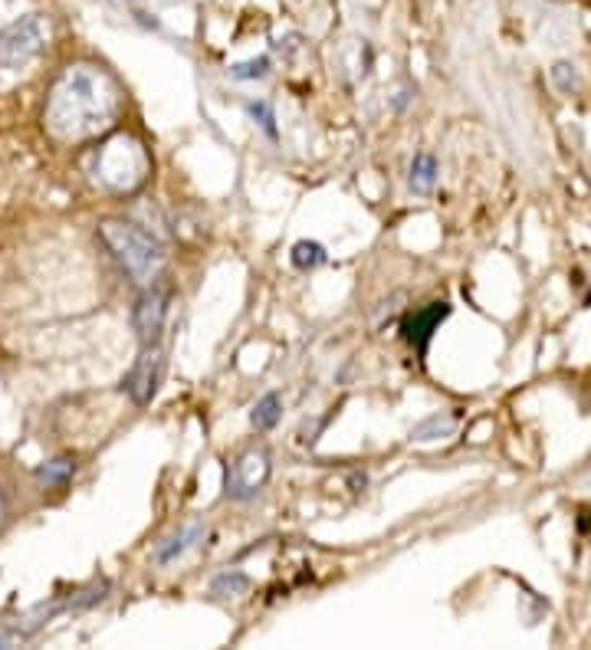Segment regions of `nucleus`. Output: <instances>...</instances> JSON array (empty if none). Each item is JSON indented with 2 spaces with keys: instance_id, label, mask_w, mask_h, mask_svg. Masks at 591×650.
I'll use <instances>...</instances> for the list:
<instances>
[{
  "instance_id": "nucleus-1",
  "label": "nucleus",
  "mask_w": 591,
  "mask_h": 650,
  "mask_svg": "<svg viewBox=\"0 0 591 650\" xmlns=\"http://www.w3.org/2000/svg\"><path fill=\"white\" fill-rule=\"evenodd\" d=\"M122 106V86L106 66L73 63L63 69L46 96L43 122L60 142H83L109 132L122 115Z\"/></svg>"
},
{
  "instance_id": "nucleus-2",
  "label": "nucleus",
  "mask_w": 591,
  "mask_h": 650,
  "mask_svg": "<svg viewBox=\"0 0 591 650\" xmlns=\"http://www.w3.org/2000/svg\"><path fill=\"white\" fill-rule=\"evenodd\" d=\"M99 237L109 247L115 263H119L135 283L148 286L152 280H158L168 250H165V243L152 234V230H145L142 224H135V220L109 217V220H102V224H99Z\"/></svg>"
},
{
  "instance_id": "nucleus-3",
  "label": "nucleus",
  "mask_w": 591,
  "mask_h": 650,
  "mask_svg": "<svg viewBox=\"0 0 591 650\" xmlns=\"http://www.w3.org/2000/svg\"><path fill=\"white\" fill-rule=\"evenodd\" d=\"M152 158L135 135H112L106 138L89 158V178L112 194H132L148 181Z\"/></svg>"
},
{
  "instance_id": "nucleus-4",
  "label": "nucleus",
  "mask_w": 591,
  "mask_h": 650,
  "mask_svg": "<svg viewBox=\"0 0 591 650\" xmlns=\"http://www.w3.org/2000/svg\"><path fill=\"white\" fill-rule=\"evenodd\" d=\"M50 43V17L46 14H23L0 27V69L14 73V69L30 66Z\"/></svg>"
},
{
  "instance_id": "nucleus-5",
  "label": "nucleus",
  "mask_w": 591,
  "mask_h": 650,
  "mask_svg": "<svg viewBox=\"0 0 591 650\" xmlns=\"http://www.w3.org/2000/svg\"><path fill=\"white\" fill-rule=\"evenodd\" d=\"M266 480H270V454L253 447L227 467L224 493L230 499H253L266 486Z\"/></svg>"
},
{
  "instance_id": "nucleus-6",
  "label": "nucleus",
  "mask_w": 591,
  "mask_h": 650,
  "mask_svg": "<svg viewBox=\"0 0 591 650\" xmlns=\"http://www.w3.org/2000/svg\"><path fill=\"white\" fill-rule=\"evenodd\" d=\"M161 368H165V355H161L158 342L142 345V352H138L135 365L125 371V378H122V391L129 394L132 404L145 408V404L155 398L158 381H161Z\"/></svg>"
},
{
  "instance_id": "nucleus-7",
  "label": "nucleus",
  "mask_w": 591,
  "mask_h": 650,
  "mask_svg": "<svg viewBox=\"0 0 591 650\" xmlns=\"http://www.w3.org/2000/svg\"><path fill=\"white\" fill-rule=\"evenodd\" d=\"M168 306H171V286L152 280L145 293L138 296L135 312H132V325H135L142 345L158 342V335H161V329H165V319H168Z\"/></svg>"
},
{
  "instance_id": "nucleus-8",
  "label": "nucleus",
  "mask_w": 591,
  "mask_h": 650,
  "mask_svg": "<svg viewBox=\"0 0 591 650\" xmlns=\"http://www.w3.org/2000/svg\"><path fill=\"white\" fill-rule=\"evenodd\" d=\"M447 316H450V303L437 299V303H427L424 309H417V312H411L408 319H404V325H401L404 342L414 348L421 362L427 358V348H431L434 332L440 329V322H444Z\"/></svg>"
},
{
  "instance_id": "nucleus-9",
  "label": "nucleus",
  "mask_w": 591,
  "mask_h": 650,
  "mask_svg": "<svg viewBox=\"0 0 591 650\" xmlns=\"http://www.w3.org/2000/svg\"><path fill=\"white\" fill-rule=\"evenodd\" d=\"M204 539V529L201 526H184L178 532H171V536H165L158 545H155V562L158 565H171V562H178L184 552L194 549L197 542Z\"/></svg>"
},
{
  "instance_id": "nucleus-10",
  "label": "nucleus",
  "mask_w": 591,
  "mask_h": 650,
  "mask_svg": "<svg viewBox=\"0 0 591 650\" xmlns=\"http://www.w3.org/2000/svg\"><path fill=\"white\" fill-rule=\"evenodd\" d=\"M457 431V411H444V414H431L427 421H421L411 431V440H437V437H450Z\"/></svg>"
},
{
  "instance_id": "nucleus-11",
  "label": "nucleus",
  "mask_w": 591,
  "mask_h": 650,
  "mask_svg": "<svg viewBox=\"0 0 591 650\" xmlns=\"http://www.w3.org/2000/svg\"><path fill=\"white\" fill-rule=\"evenodd\" d=\"M73 473H76V460L73 457H56L50 463H40L37 480L43 486H50V490H60V486H66L69 480H73Z\"/></svg>"
},
{
  "instance_id": "nucleus-12",
  "label": "nucleus",
  "mask_w": 591,
  "mask_h": 650,
  "mask_svg": "<svg viewBox=\"0 0 591 650\" xmlns=\"http://www.w3.org/2000/svg\"><path fill=\"white\" fill-rule=\"evenodd\" d=\"M408 181H411L414 194H431L434 184H437V158L434 155H414Z\"/></svg>"
},
{
  "instance_id": "nucleus-13",
  "label": "nucleus",
  "mask_w": 591,
  "mask_h": 650,
  "mask_svg": "<svg viewBox=\"0 0 591 650\" xmlns=\"http://www.w3.org/2000/svg\"><path fill=\"white\" fill-rule=\"evenodd\" d=\"M280 414H283L280 394H263V398L257 401V408H253V414H250V421L257 431H273V427L280 424Z\"/></svg>"
},
{
  "instance_id": "nucleus-14",
  "label": "nucleus",
  "mask_w": 591,
  "mask_h": 650,
  "mask_svg": "<svg viewBox=\"0 0 591 650\" xmlns=\"http://www.w3.org/2000/svg\"><path fill=\"white\" fill-rule=\"evenodd\" d=\"M289 260H293L296 270H316V266H322L329 260V253L316 240H299L293 247V253H289Z\"/></svg>"
},
{
  "instance_id": "nucleus-15",
  "label": "nucleus",
  "mask_w": 591,
  "mask_h": 650,
  "mask_svg": "<svg viewBox=\"0 0 591 650\" xmlns=\"http://www.w3.org/2000/svg\"><path fill=\"white\" fill-rule=\"evenodd\" d=\"M247 591H250V578L237 572V568H230V572L217 575L211 582V595L217 598H240V595H247Z\"/></svg>"
},
{
  "instance_id": "nucleus-16",
  "label": "nucleus",
  "mask_w": 591,
  "mask_h": 650,
  "mask_svg": "<svg viewBox=\"0 0 591 650\" xmlns=\"http://www.w3.org/2000/svg\"><path fill=\"white\" fill-rule=\"evenodd\" d=\"M270 56H257V60H247V63H234L230 66V79L237 83H253V79H263L270 73Z\"/></svg>"
},
{
  "instance_id": "nucleus-17",
  "label": "nucleus",
  "mask_w": 591,
  "mask_h": 650,
  "mask_svg": "<svg viewBox=\"0 0 591 650\" xmlns=\"http://www.w3.org/2000/svg\"><path fill=\"white\" fill-rule=\"evenodd\" d=\"M552 83H555V89L562 92V96H575V92L582 89V76H578V69L572 63H555L552 66Z\"/></svg>"
},
{
  "instance_id": "nucleus-18",
  "label": "nucleus",
  "mask_w": 591,
  "mask_h": 650,
  "mask_svg": "<svg viewBox=\"0 0 591 650\" xmlns=\"http://www.w3.org/2000/svg\"><path fill=\"white\" fill-rule=\"evenodd\" d=\"M247 115H250L253 122H260V129L266 135L276 138V115L270 109V102H247Z\"/></svg>"
},
{
  "instance_id": "nucleus-19",
  "label": "nucleus",
  "mask_w": 591,
  "mask_h": 650,
  "mask_svg": "<svg viewBox=\"0 0 591 650\" xmlns=\"http://www.w3.org/2000/svg\"><path fill=\"white\" fill-rule=\"evenodd\" d=\"M17 641H23V637L17 634V628H0V647H10Z\"/></svg>"
},
{
  "instance_id": "nucleus-20",
  "label": "nucleus",
  "mask_w": 591,
  "mask_h": 650,
  "mask_svg": "<svg viewBox=\"0 0 591 650\" xmlns=\"http://www.w3.org/2000/svg\"><path fill=\"white\" fill-rule=\"evenodd\" d=\"M7 516H10V506H7V493L0 490V529L7 526Z\"/></svg>"
}]
</instances>
